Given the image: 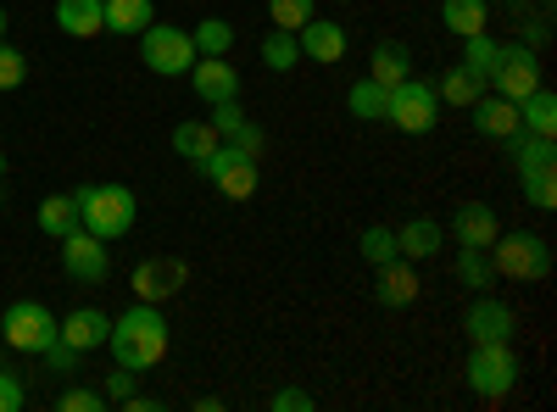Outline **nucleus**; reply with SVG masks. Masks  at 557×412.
I'll use <instances>...</instances> for the list:
<instances>
[{
	"instance_id": "nucleus-2",
	"label": "nucleus",
	"mask_w": 557,
	"mask_h": 412,
	"mask_svg": "<svg viewBox=\"0 0 557 412\" xmlns=\"http://www.w3.org/2000/svg\"><path fill=\"white\" fill-rule=\"evenodd\" d=\"M73 201H78V223L96 240H123L139 217V201L128 185H78Z\"/></svg>"
},
{
	"instance_id": "nucleus-4",
	"label": "nucleus",
	"mask_w": 557,
	"mask_h": 412,
	"mask_svg": "<svg viewBox=\"0 0 557 412\" xmlns=\"http://www.w3.org/2000/svg\"><path fill=\"white\" fill-rule=\"evenodd\" d=\"M469 390L480 396V401H502L507 390L519 385V374H524V362H519V351H513V340H480L474 351H469Z\"/></svg>"
},
{
	"instance_id": "nucleus-31",
	"label": "nucleus",
	"mask_w": 557,
	"mask_h": 412,
	"mask_svg": "<svg viewBox=\"0 0 557 412\" xmlns=\"http://www.w3.org/2000/svg\"><path fill=\"white\" fill-rule=\"evenodd\" d=\"M190 39H196V57H228L235 51V23L228 17H201L190 28Z\"/></svg>"
},
{
	"instance_id": "nucleus-29",
	"label": "nucleus",
	"mask_w": 557,
	"mask_h": 412,
	"mask_svg": "<svg viewBox=\"0 0 557 412\" xmlns=\"http://www.w3.org/2000/svg\"><path fill=\"white\" fill-rule=\"evenodd\" d=\"M257 51H262V67H268V73H290V67L301 62V45H296L290 28H268Z\"/></svg>"
},
{
	"instance_id": "nucleus-48",
	"label": "nucleus",
	"mask_w": 557,
	"mask_h": 412,
	"mask_svg": "<svg viewBox=\"0 0 557 412\" xmlns=\"http://www.w3.org/2000/svg\"><path fill=\"white\" fill-rule=\"evenodd\" d=\"M0 178H7V157H0Z\"/></svg>"
},
{
	"instance_id": "nucleus-30",
	"label": "nucleus",
	"mask_w": 557,
	"mask_h": 412,
	"mask_svg": "<svg viewBox=\"0 0 557 412\" xmlns=\"http://www.w3.org/2000/svg\"><path fill=\"white\" fill-rule=\"evenodd\" d=\"M73 228H78V201L73 196H45L39 201V235L62 240V235H73Z\"/></svg>"
},
{
	"instance_id": "nucleus-1",
	"label": "nucleus",
	"mask_w": 557,
	"mask_h": 412,
	"mask_svg": "<svg viewBox=\"0 0 557 412\" xmlns=\"http://www.w3.org/2000/svg\"><path fill=\"white\" fill-rule=\"evenodd\" d=\"M107 351L117 357V369L151 374L157 362L168 357V312H162L157 301H134V307H128L123 317H112Z\"/></svg>"
},
{
	"instance_id": "nucleus-13",
	"label": "nucleus",
	"mask_w": 557,
	"mask_h": 412,
	"mask_svg": "<svg viewBox=\"0 0 557 412\" xmlns=\"http://www.w3.org/2000/svg\"><path fill=\"white\" fill-rule=\"evenodd\" d=\"M418 290H424V279H418V267H412L407 257H391V262L374 267V301H380V307L401 312V307L418 301Z\"/></svg>"
},
{
	"instance_id": "nucleus-42",
	"label": "nucleus",
	"mask_w": 557,
	"mask_h": 412,
	"mask_svg": "<svg viewBox=\"0 0 557 412\" xmlns=\"http://www.w3.org/2000/svg\"><path fill=\"white\" fill-rule=\"evenodd\" d=\"M228 146H235V151H246V157H262L268 134H262V128H257V123L246 117V123H240V134H228Z\"/></svg>"
},
{
	"instance_id": "nucleus-11",
	"label": "nucleus",
	"mask_w": 557,
	"mask_h": 412,
	"mask_svg": "<svg viewBox=\"0 0 557 412\" xmlns=\"http://www.w3.org/2000/svg\"><path fill=\"white\" fill-rule=\"evenodd\" d=\"M462 335H469V346H480V340H513L519 335V317H513V307L496 301L491 290H474L469 312H462Z\"/></svg>"
},
{
	"instance_id": "nucleus-44",
	"label": "nucleus",
	"mask_w": 557,
	"mask_h": 412,
	"mask_svg": "<svg viewBox=\"0 0 557 412\" xmlns=\"http://www.w3.org/2000/svg\"><path fill=\"white\" fill-rule=\"evenodd\" d=\"M39 357H45V369H51V374H73V369H78V351L62 346V340H57V346H45Z\"/></svg>"
},
{
	"instance_id": "nucleus-8",
	"label": "nucleus",
	"mask_w": 557,
	"mask_h": 412,
	"mask_svg": "<svg viewBox=\"0 0 557 412\" xmlns=\"http://www.w3.org/2000/svg\"><path fill=\"white\" fill-rule=\"evenodd\" d=\"M435 117H441L435 84H424V78L391 84V101H385V123H391V128H401V134H430Z\"/></svg>"
},
{
	"instance_id": "nucleus-45",
	"label": "nucleus",
	"mask_w": 557,
	"mask_h": 412,
	"mask_svg": "<svg viewBox=\"0 0 557 412\" xmlns=\"http://www.w3.org/2000/svg\"><path fill=\"white\" fill-rule=\"evenodd\" d=\"M546 34H552V28H546V17H535V23L524 28V45H535V51H541V45H546Z\"/></svg>"
},
{
	"instance_id": "nucleus-21",
	"label": "nucleus",
	"mask_w": 557,
	"mask_h": 412,
	"mask_svg": "<svg viewBox=\"0 0 557 412\" xmlns=\"http://www.w3.org/2000/svg\"><path fill=\"white\" fill-rule=\"evenodd\" d=\"M507 162H513V173H535V167H557V146L546 140V134H530V128H513L507 134Z\"/></svg>"
},
{
	"instance_id": "nucleus-50",
	"label": "nucleus",
	"mask_w": 557,
	"mask_h": 412,
	"mask_svg": "<svg viewBox=\"0 0 557 412\" xmlns=\"http://www.w3.org/2000/svg\"><path fill=\"white\" fill-rule=\"evenodd\" d=\"M341 7H346V0H341Z\"/></svg>"
},
{
	"instance_id": "nucleus-15",
	"label": "nucleus",
	"mask_w": 557,
	"mask_h": 412,
	"mask_svg": "<svg viewBox=\"0 0 557 412\" xmlns=\"http://www.w3.org/2000/svg\"><path fill=\"white\" fill-rule=\"evenodd\" d=\"M296 45H301V62H346V28L335 17H307L296 28Z\"/></svg>"
},
{
	"instance_id": "nucleus-23",
	"label": "nucleus",
	"mask_w": 557,
	"mask_h": 412,
	"mask_svg": "<svg viewBox=\"0 0 557 412\" xmlns=\"http://www.w3.org/2000/svg\"><path fill=\"white\" fill-rule=\"evenodd\" d=\"M157 23V0H107V34L139 39Z\"/></svg>"
},
{
	"instance_id": "nucleus-14",
	"label": "nucleus",
	"mask_w": 557,
	"mask_h": 412,
	"mask_svg": "<svg viewBox=\"0 0 557 412\" xmlns=\"http://www.w3.org/2000/svg\"><path fill=\"white\" fill-rule=\"evenodd\" d=\"M184 78H190V89H196L207 107L240 101V73H235V62H223V57H196V67L184 73Z\"/></svg>"
},
{
	"instance_id": "nucleus-7",
	"label": "nucleus",
	"mask_w": 557,
	"mask_h": 412,
	"mask_svg": "<svg viewBox=\"0 0 557 412\" xmlns=\"http://www.w3.org/2000/svg\"><path fill=\"white\" fill-rule=\"evenodd\" d=\"M139 62H146L157 78H184L196 67V39L190 28H173V23H151L139 34Z\"/></svg>"
},
{
	"instance_id": "nucleus-12",
	"label": "nucleus",
	"mask_w": 557,
	"mask_h": 412,
	"mask_svg": "<svg viewBox=\"0 0 557 412\" xmlns=\"http://www.w3.org/2000/svg\"><path fill=\"white\" fill-rule=\"evenodd\" d=\"M128 285H134L139 301H157V307H162V301L178 296V285H184V262H178V257H146V262H134Z\"/></svg>"
},
{
	"instance_id": "nucleus-37",
	"label": "nucleus",
	"mask_w": 557,
	"mask_h": 412,
	"mask_svg": "<svg viewBox=\"0 0 557 412\" xmlns=\"http://www.w3.org/2000/svg\"><path fill=\"white\" fill-rule=\"evenodd\" d=\"M23 78H28V57L17 51V45L0 39V89H17Z\"/></svg>"
},
{
	"instance_id": "nucleus-19",
	"label": "nucleus",
	"mask_w": 557,
	"mask_h": 412,
	"mask_svg": "<svg viewBox=\"0 0 557 412\" xmlns=\"http://www.w3.org/2000/svg\"><path fill=\"white\" fill-rule=\"evenodd\" d=\"M469 117H474V128L485 134V140H507V134L519 128V101H507V96H496V89H485V96L469 107Z\"/></svg>"
},
{
	"instance_id": "nucleus-35",
	"label": "nucleus",
	"mask_w": 557,
	"mask_h": 412,
	"mask_svg": "<svg viewBox=\"0 0 557 412\" xmlns=\"http://www.w3.org/2000/svg\"><path fill=\"white\" fill-rule=\"evenodd\" d=\"M519 185H524V201H530L535 212H552V207H557V167L519 173Z\"/></svg>"
},
{
	"instance_id": "nucleus-33",
	"label": "nucleus",
	"mask_w": 557,
	"mask_h": 412,
	"mask_svg": "<svg viewBox=\"0 0 557 412\" xmlns=\"http://www.w3.org/2000/svg\"><path fill=\"white\" fill-rule=\"evenodd\" d=\"M212 146H218L212 123H196V117H190V123H178V128H173V151H178L184 162H201Z\"/></svg>"
},
{
	"instance_id": "nucleus-3",
	"label": "nucleus",
	"mask_w": 557,
	"mask_h": 412,
	"mask_svg": "<svg viewBox=\"0 0 557 412\" xmlns=\"http://www.w3.org/2000/svg\"><path fill=\"white\" fill-rule=\"evenodd\" d=\"M491 267H496V279L541 285L552 273V246H546V235H530V228H519V235H496L491 240Z\"/></svg>"
},
{
	"instance_id": "nucleus-24",
	"label": "nucleus",
	"mask_w": 557,
	"mask_h": 412,
	"mask_svg": "<svg viewBox=\"0 0 557 412\" xmlns=\"http://www.w3.org/2000/svg\"><path fill=\"white\" fill-rule=\"evenodd\" d=\"M441 23H446L457 39L485 34V23H491V0H441Z\"/></svg>"
},
{
	"instance_id": "nucleus-17",
	"label": "nucleus",
	"mask_w": 557,
	"mask_h": 412,
	"mask_svg": "<svg viewBox=\"0 0 557 412\" xmlns=\"http://www.w3.org/2000/svg\"><path fill=\"white\" fill-rule=\"evenodd\" d=\"M496 235H502L496 207H485V201H462V207L451 212V240H457V246H491Z\"/></svg>"
},
{
	"instance_id": "nucleus-32",
	"label": "nucleus",
	"mask_w": 557,
	"mask_h": 412,
	"mask_svg": "<svg viewBox=\"0 0 557 412\" xmlns=\"http://www.w3.org/2000/svg\"><path fill=\"white\" fill-rule=\"evenodd\" d=\"M496 57H502V39H491V34H469V39H462V67H469L480 84H491Z\"/></svg>"
},
{
	"instance_id": "nucleus-18",
	"label": "nucleus",
	"mask_w": 557,
	"mask_h": 412,
	"mask_svg": "<svg viewBox=\"0 0 557 412\" xmlns=\"http://www.w3.org/2000/svg\"><path fill=\"white\" fill-rule=\"evenodd\" d=\"M51 17L67 39H96L107 34V0H57Z\"/></svg>"
},
{
	"instance_id": "nucleus-38",
	"label": "nucleus",
	"mask_w": 557,
	"mask_h": 412,
	"mask_svg": "<svg viewBox=\"0 0 557 412\" xmlns=\"http://www.w3.org/2000/svg\"><path fill=\"white\" fill-rule=\"evenodd\" d=\"M207 123H212V134H218V140H228V134H240V123H246V107H240V101H218Z\"/></svg>"
},
{
	"instance_id": "nucleus-16",
	"label": "nucleus",
	"mask_w": 557,
	"mask_h": 412,
	"mask_svg": "<svg viewBox=\"0 0 557 412\" xmlns=\"http://www.w3.org/2000/svg\"><path fill=\"white\" fill-rule=\"evenodd\" d=\"M107 335H112V317H107L101 307H78V312L62 317V346H73L78 357L107 351Z\"/></svg>"
},
{
	"instance_id": "nucleus-36",
	"label": "nucleus",
	"mask_w": 557,
	"mask_h": 412,
	"mask_svg": "<svg viewBox=\"0 0 557 412\" xmlns=\"http://www.w3.org/2000/svg\"><path fill=\"white\" fill-rule=\"evenodd\" d=\"M268 17H273V28H301L307 17H318V0H268Z\"/></svg>"
},
{
	"instance_id": "nucleus-10",
	"label": "nucleus",
	"mask_w": 557,
	"mask_h": 412,
	"mask_svg": "<svg viewBox=\"0 0 557 412\" xmlns=\"http://www.w3.org/2000/svg\"><path fill=\"white\" fill-rule=\"evenodd\" d=\"M62 273H67V279H78V285H101L107 273H112L107 240H96V235L78 223L73 235H62Z\"/></svg>"
},
{
	"instance_id": "nucleus-43",
	"label": "nucleus",
	"mask_w": 557,
	"mask_h": 412,
	"mask_svg": "<svg viewBox=\"0 0 557 412\" xmlns=\"http://www.w3.org/2000/svg\"><path fill=\"white\" fill-rule=\"evenodd\" d=\"M268 407H273V412H312V396H307L301 385H285V390H273Z\"/></svg>"
},
{
	"instance_id": "nucleus-9",
	"label": "nucleus",
	"mask_w": 557,
	"mask_h": 412,
	"mask_svg": "<svg viewBox=\"0 0 557 412\" xmlns=\"http://www.w3.org/2000/svg\"><path fill=\"white\" fill-rule=\"evenodd\" d=\"M546 78H541V51L535 45H502V57H496V73H491V89L496 96H507V101H524L530 89H541Z\"/></svg>"
},
{
	"instance_id": "nucleus-40",
	"label": "nucleus",
	"mask_w": 557,
	"mask_h": 412,
	"mask_svg": "<svg viewBox=\"0 0 557 412\" xmlns=\"http://www.w3.org/2000/svg\"><path fill=\"white\" fill-rule=\"evenodd\" d=\"M23 407H28L23 374H7V369H0V412H23Z\"/></svg>"
},
{
	"instance_id": "nucleus-22",
	"label": "nucleus",
	"mask_w": 557,
	"mask_h": 412,
	"mask_svg": "<svg viewBox=\"0 0 557 412\" xmlns=\"http://www.w3.org/2000/svg\"><path fill=\"white\" fill-rule=\"evenodd\" d=\"M368 78L385 84V89L401 84V78H412V51H407L401 39H380L374 51H368Z\"/></svg>"
},
{
	"instance_id": "nucleus-46",
	"label": "nucleus",
	"mask_w": 557,
	"mask_h": 412,
	"mask_svg": "<svg viewBox=\"0 0 557 412\" xmlns=\"http://www.w3.org/2000/svg\"><path fill=\"white\" fill-rule=\"evenodd\" d=\"M123 407H128V412H157V407H162V401H157V396H139V390H134V396H128V401H123Z\"/></svg>"
},
{
	"instance_id": "nucleus-5",
	"label": "nucleus",
	"mask_w": 557,
	"mask_h": 412,
	"mask_svg": "<svg viewBox=\"0 0 557 412\" xmlns=\"http://www.w3.org/2000/svg\"><path fill=\"white\" fill-rule=\"evenodd\" d=\"M207 185L223 196V201H251L257 196V157H246V151H235L228 140H218L201 162H190Z\"/></svg>"
},
{
	"instance_id": "nucleus-6",
	"label": "nucleus",
	"mask_w": 557,
	"mask_h": 412,
	"mask_svg": "<svg viewBox=\"0 0 557 412\" xmlns=\"http://www.w3.org/2000/svg\"><path fill=\"white\" fill-rule=\"evenodd\" d=\"M0 340H7L12 351L39 357L45 346H57V340H62V317L45 307V301H12L7 317H0Z\"/></svg>"
},
{
	"instance_id": "nucleus-27",
	"label": "nucleus",
	"mask_w": 557,
	"mask_h": 412,
	"mask_svg": "<svg viewBox=\"0 0 557 412\" xmlns=\"http://www.w3.org/2000/svg\"><path fill=\"white\" fill-rule=\"evenodd\" d=\"M519 128H530V134H557V96L541 84V89H530V96L519 101Z\"/></svg>"
},
{
	"instance_id": "nucleus-39",
	"label": "nucleus",
	"mask_w": 557,
	"mask_h": 412,
	"mask_svg": "<svg viewBox=\"0 0 557 412\" xmlns=\"http://www.w3.org/2000/svg\"><path fill=\"white\" fill-rule=\"evenodd\" d=\"M57 407H62V412H107V396H101V390L73 385V390H62V396H57Z\"/></svg>"
},
{
	"instance_id": "nucleus-26",
	"label": "nucleus",
	"mask_w": 557,
	"mask_h": 412,
	"mask_svg": "<svg viewBox=\"0 0 557 412\" xmlns=\"http://www.w3.org/2000/svg\"><path fill=\"white\" fill-rule=\"evenodd\" d=\"M385 101H391V89L374 84V78H357V84L346 89V112H351L357 123H385Z\"/></svg>"
},
{
	"instance_id": "nucleus-47",
	"label": "nucleus",
	"mask_w": 557,
	"mask_h": 412,
	"mask_svg": "<svg viewBox=\"0 0 557 412\" xmlns=\"http://www.w3.org/2000/svg\"><path fill=\"white\" fill-rule=\"evenodd\" d=\"M0 39H7V7H0Z\"/></svg>"
},
{
	"instance_id": "nucleus-25",
	"label": "nucleus",
	"mask_w": 557,
	"mask_h": 412,
	"mask_svg": "<svg viewBox=\"0 0 557 412\" xmlns=\"http://www.w3.org/2000/svg\"><path fill=\"white\" fill-rule=\"evenodd\" d=\"M480 96H485V84H480L469 67H462V62H457V67H446V73H441V84H435V101H441V107H474Z\"/></svg>"
},
{
	"instance_id": "nucleus-20",
	"label": "nucleus",
	"mask_w": 557,
	"mask_h": 412,
	"mask_svg": "<svg viewBox=\"0 0 557 412\" xmlns=\"http://www.w3.org/2000/svg\"><path fill=\"white\" fill-rule=\"evenodd\" d=\"M441 246H446V228H441L435 217H424V212L407 217V223L396 228V251H401L407 262H424V257H435Z\"/></svg>"
},
{
	"instance_id": "nucleus-34",
	"label": "nucleus",
	"mask_w": 557,
	"mask_h": 412,
	"mask_svg": "<svg viewBox=\"0 0 557 412\" xmlns=\"http://www.w3.org/2000/svg\"><path fill=\"white\" fill-rule=\"evenodd\" d=\"M357 251L374 262V267L391 262V257H401V251H396V228H391V223H368L362 235H357Z\"/></svg>"
},
{
	"instance_id": "nucleus-28",
	"label": "nucleus",
	"mask_w": 557,
	"mask_h": 412,
	"mask_svg": "<svg viewBox=\"0 0 557 412\" xmlns=\"http://www.w3.org/2000/svg\"><path fill=\"white\" fill-rule=\"evenodd\" d=\"M457 285H469V290H491L496 285L491 246H457Z\"/></svg>"
},
{
	"instance_id": "nucleus-41",
	"label": "nucleus",
	"mask_w": 557,
	"mask_h": 412,
	"mask_svg": "<svg viewBox=\"0 0 557 412\" xmlns=\"http://www.w3.org/2000/svg\"><path fill=\"white\" fill-rule=\"evenodd\" d=\"M134 369H117V374H107V385H101V396H107V407H123L128 396H134Z\"/></svg>"
},
{
	"instance_id": "nucleus-49",
	"label": "nucleus",
	"mask_w": 557,
	"mask_h": 412,
	"mask_svg": "<svg viewBox=\"0 0 557 412\" xmlns=\"http://www.w3.org/2000/svg\"><path fill=\"white\" fill-rule=\"evenodd\" d=\"M0 351H7V340H0Z\"/></svg>"
}]
</instances>
